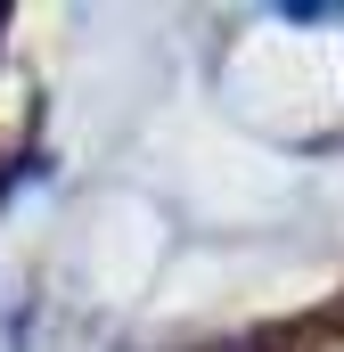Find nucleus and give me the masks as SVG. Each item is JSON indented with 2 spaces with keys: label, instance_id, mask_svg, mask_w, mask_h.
Instances as JSON below:
<instances>
[{
  "label": "nucleus",
  "instance_id": "f257e3e1",
  "mask_svg": "<svg viewBox=\"0 0 344 352\" xmlns=\"http://www.w3.org/2000/svg\"><path fill=\"white\" fill-rule=\"evenodd\" d=\"M0 25H8V8H0Z\"/></svg>",
  "mask_w": 344,
  "mask_h": 352
}]
</instances>
